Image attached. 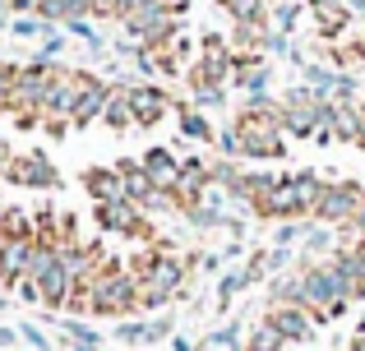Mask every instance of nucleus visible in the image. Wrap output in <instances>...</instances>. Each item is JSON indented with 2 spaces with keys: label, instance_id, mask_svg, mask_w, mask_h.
<instances>
[{
  "label": "nucleus",
  "instance_id": "1",
  "mask_svg": "<svg viewBox=\"0 0 365 351\" xmlns=\"http://www.w3.org/2000/svg\"><path fill=\"white\" fill-rule=\"evenodd\" d=\"M93 83V74H79V70H51L46 74V93H42V111L46 116H61L70 120L74 102H79V93Z\"/></svg>",
  "mask_w": 365,
  "mask_h": 351
},
{
  "label": "nucleus",
  "instance_id": "2",
  "mask_svg": "<svg viewBox=\"0 0 365 351\" xmlns=\"http://www.w3.org/2000/svg\"><path fill=\"white\" fill-rule=\"evenodd\" d=\"M361 208H365V189L351 185V180H342V185H324V199H319V208H314V217H319V222H333V226H347Z\"/></svg>",
  "mask_w": 365,
  "mask_h": 351
},
{
  "label": "nucleus",
  "instance_id": "3",
  "mask_svg": "<svg viewBox=\"0 0 365 351\" xmlns=\"http://www.w3.org/2000/svg\"><path fill=\"white\" fill-rule=\"evenodd\" d=\"M98 222L107 226L111 236H130V241H143L148 222H143V208L134 199H102L98 204Z\"/></svg>",
  "mask_w": 365,
  "mask_h": 351
},
{
  "label": "nucleus",
  "instance_id": "4",
  "mask_svg": "<svg viewBox=\"0 0 365 351\" xmlns=\"http://www.w3.org/2000/svg\"><path fill=\"white\" fill-rule=\"evenodd\" d=\"M268 324H273L277 333L287 337V342H301V337H310V315H305V305H301V300H292V296H277V300H273V310H268Z\"/></svg>",
  "mask_w": 365,
  "mask_h": 351
},
{
  "label": "nucleus",
  "instance_id": "5",
  "mask_svg": "<svg viewBox=\"0 0 365 351\" xmlns=\"http://www.w3.org/2000/svg\"><path fill=\"white\" fill-rule=\"evenodd\" d=\"M9 180H19V185H42V189H56L61 185V172H56L51 162H46L42 153H28V157H14V162L5 167Z\"/></svg>",
  "mask_w": 365,
  "mask_h": 351
},
{
  "label": "nucleus",
  "instance_id": "6",
  "mask_svg": "<svg viewBox=\"0 0 365 351\" xmlns=\"http://www.w3.org/2000/svg\"><path fill=\"white\" fill-rule=\"evenodd\" d=\"M125 98H130V111H134V125H158L162 116L171 111V98L162 88H125Z\"/></svg>",
  "mask_w": 365,
  "mask_h": 351
},
{
  "label": "nucleus",
  "instance_id": "7",
  "mask_svg": "<svg viewBox=\"0 0 365 351\" xmlns=\"http://www.w3.org/2000/svg\"><path fill=\"white\" fill-rule=\"evenodd\" d=\"M139 162L148 167L153 185H158V189H167V194H176V189H180V180H185V167H180L176 157L167 153V148H148V153H143Z\"/></svg>",
  "mask_w": 365,
  "mask_h": 351
},
{
  "label": "nucleus",
  "instance_id": "8",
  "mask_svg": "<svg viewBox=\"0 0 365 351\" xmlns=\"http://www.w3.org/2000/svg\"><path fill=\"white\" fill-rule=\"evenodd\" d=\"M83 185H88V194L98 199H130L125 194V176H120V167H93L88 176H83Z\"/></svg>",
  "mask_w": 365,
  "mask_h": 351
},
{
  "label": "nucleus",
  "instance_id": "9",
  "mask_svg": "<svg viewBox=\"0 0 365 351\" xmlns=\"http://www.w3.org/2000/svg\"><path fill=\"white\" fill-rule=\"evenodd\" d=\"M107 98H111V88H107V83H98V79H93L88 88L79 93V102H74L70 120H74V125H88L93 116H102V107H107Z\"/></svg>",
  "mask_w": 365,
  "mask_h": 351
},
{
  "label": "nucleus",
  "instance_id": "10",
  "mask_svg": "<svg viewBox=\"0 0 365 351\" xmlns=\"http://www.w3.org/2000/svg\"><path fill=\"white\" fill-rule=\"evenodd\" d=\"M102 125H107V130H134V111H130V98H125V88L107 98V107H102Z\"/></svg>",
  "mask_w": 365,
  "mask_h": 351
},
{
  "label": "nucleus",
  "instance_id": "11",
  "mask_svg": "<svg viewBox=\"0 0 365 351\" xmlns=\"http://www.w3.org/2000/svg\"><path fill=\"white\" fill-rule=\"evenodd\" d=\"M292 185H296V204H301V213H314V208H319V199H324V180L310 176V172H296Z\"/></svg>",
  "mask_w": 365,
  "mask_h": 351
},
{
  "label": "nucleus",
  "instance_id": "12",
  "mask_svg": "<svg viewBox=\"0 0 365 351\" xmlns=\"http://www.w3.org/2000/svg\"><path fill=\"white\" fill-rule=\"evenodd\" d=\"M217 5H222L227 14L236 19V23H259V28L268 23V9H264V0H217Z\"/></svg>",
  "mask_w": 365,
  "mask_h": 351
},
{
  "label": "nucleus",
  "instance_id": "13",
  "mask_svg": "<svg viewBox=\"0 0 365 351\" xmlns=\"http://www.w3.org/2000/svg\"><path fill=\"white\" fill-rule=\"evenodd\" d=\"M180 135H190V139H199V144H208V139H217L213 135V125H208L199 111H185L180 107Z\"/></svg>",
  "mask_w": 365,
  "mask_h": 351
},
{
  "label": "nucleus",
  "instance_id": "14",
  "mask_svg": "<svg viewBox=\"0 0 365 351\" xmlns=\"http://www.w3.org/2000/svg\"><path fill=\"white\" fill-rule=\"evenodd\" d=\"M282 342H287V337H282V333H277V328L264 319V324H259L255 333H250V347H245V351H277Z\"/></svg>",
  "mask_w": 365,
  "mask_h": 351
},
{
  "label": "nucleus",
  "instance_id": "15",
  "mask_svg": "<svg viewBox=\"0 0 365 351\" xmlns=\"http://www.w3.org/2000/svg\"><path fill=\"white\" fill-rule=\"evenodd\" d=\"M273 14H277V28H282V33H292V28H296V14H301V5H296V0H282Z\"/></svg>",
  "mask_w": 365,
  "mask_h": 351
},
{
  "label": "nucleus",
  "instance_id": "16",
  "mask_svg": "<svg viewBox=\"0 0 365 351\" xmlns=\"http://www.w3.org/2000/svg\"><path fill=\"white\" fill-rule=\"evenodd\" d=\"M217 144H222V153H241L245 157V144H241V130L236 125H227L222 135H217Z\"/></svg>",
  "mask_w": 365,
  "mask_h": 351
},
{
  "label": "nucleus",
  "instance_id": "17",
  "mask_svg": "<svg viewBox=\"0 0 365 351\" xmlns=\"http://www.w3.org/2000/svg\"><path fill=\"white\" fill-rule=\"evenodd\" d=\"M232 342H236V328H222V333L213 337V347H217V351H222V347H232Z\"/></svg>",
  "mask_w": 365,
  "mask_h": 351
},
{
  "label": "nucleus",
  "instance_id": "18",
  "mask_svg": "<svg viewBox=\"0 0 365 351\" xmlns=\"http://www.w3.org/2000/svg\"><path fill=\"white\" fill-rule=\"evenodd\" d=\"M37 28H42V23H33V19H19V23H14V33H24V37H33V33H37Z\"/></svg>",
  "mask_w": 365,
  "mask_h": 351
},
{
  "label": "nucleus",
  "instance_id": "19",
  "mask_svg": "<svg viewBox=\"0 0 365 351\" xmlns=\"http://www.w3.org/2000/svg\"><path fill=\"white\" fill-rule=\"evenodd\" d=\"M9 9H14V0H0V23L9 19Z\"/></svg>",
  "mask_w": 365,
  "mask_h": 351
},
{
  "label": "nucleus",
  "instance_id": "20",
  "mask_svg": "<svg viewBox=\"0 0 365 351\" xmlns=\"http://www.w3.org/2000/svg\"><path fill=\"white\" fill-rule=\"evenodd\" d=\"M42 0H14V9H37Z\"/></svg>",
  "mask_w": 365,
  "mask_h": 351
},
{
  "label": "nucleus",
  "instance_id": "21",
  "mask_svg": "<svg viewBox=\"0 0 365 351\" xmlns=\"http://www.w3.org/2000/svg\"><path fill=\"white\" fill-rule=\"evenodd\" d=\"M356 144L365 148V111H361V135H356Z\"/></svg>",
  "mask_w": 365,
  "mask_h": 351
},
{
  "label": "nucleus",
  "instance_id": "22",
  "mask_svg": "<svg viewBox=\"0 0 365 351\" xmlns=\"http://www.w3.org/2000/svg\"><path fill=\"white\" fill-rule=\"evenodd\" d=\"M351 351H365V333H361V337H356V342H351Z\"/></svg>",
  "mask_w": 365,
  "mask_h": 351
},
{
  "label": "nucleus",
  "instance_id": "23",
  "mask_svg": "<svg viewBox=\"0 0 365 351\" xmlns=\"http://www.w3.org/2000/svg\"><path fill=\"white\" fill-rule=\"evenodd\" d=\"M9 342H14V337H9V333H5V328H0V347H9Z\"/></svg>",
  "mask_w": 365,
  "mask_h": 351
}]
</instances>
